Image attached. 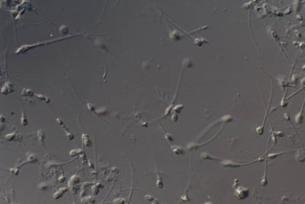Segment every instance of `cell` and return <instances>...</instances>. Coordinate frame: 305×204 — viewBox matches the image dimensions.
<instances>
[{"instance_id":"cell-1","label":"cell","mask_w":305,"mask_h":204,"mask_svg":"<svg viewBox=\"0 0 305 204\" xmlns=\"http://www.w3.org/2000/svg\"><path fill=\"white\" fill-rule=\"evenodd\" d=\"M71 37H72V36H69V37H64V38H58V39L53 40V41H45V42L38 43V44H31V45H24V46L21 47L19 48V49H18L17 50H16V54H19V53H25L26 51H27V50H30V49H32V48L38 47H40V46H45V45L48 44H50V43H53V42H54V41H55V42H56V41H60V40L67 39V38H71Z\"/></svg>"},{"instance_id":"cell-2","label":"cell","mask_w":305,"mask_h":204,"mask_svg":"<svg viewBox=\"0 0 305 204\" xmlns=\"http://www.w3.org/2000/svg\"><path fill=\"white\" fill-rule=\"evenodd\" d=\"M24 113H22V124L23 126H26V125L27 124V121L25 118H24Z\"/></svg>"}]
</instances>
